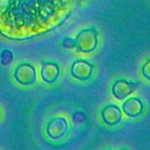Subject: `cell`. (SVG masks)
Wrapping results in <instances>:
<instances>
[{"label":"cell","mask_w":150,"mask_h":150,"mask_svg":"<svg viewBox=\"0 0 150 150\" xmlns=\"http://www.w3.org/2000/svg\"><path fill=\"white\" fill-rule=\"evenodd\" d=\"M124 110L130 117H138L143 111V104L140 100L137 98H131L125 103Z\"/></svg>","instance_id":"6da1fadb"},{"label":"cell","mask_w":150,"mask_h":150,"mask_svg":"<svg viewBox=\"0 0 150 150\" xmlns=\"http://www.w3.org/2000/svg\"><path fill=\"white\" fill-rule=\"evenodd\" d=\"M142 73L147 80L150 81V60L145 63V64L144 65L143 68H142Z\"/></svg>","instance_id":"7a4b0ae2"}]
</instances>
